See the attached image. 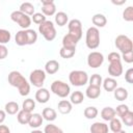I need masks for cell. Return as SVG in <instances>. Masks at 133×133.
<instances>
[{"instance_id":"b9f144b4","label":"cell","mask_w":133,"mask_h":133,"mask_svg":"<svg viewBox=\"0 0 133 133\" xmlns=\"http://www.w3.org/2000/svg\"><path fill=\"white\" fill-rule=\"evenodd\" d=\"M115 110V113L121 117L122 115H124L126 112H128L130 109H129V107H128V105H125V104H119L118 106H116V109H114Z\"/></svg>"},{"instance_id":"e0dca14e","label":"cell","mask_w":133,"mask_h":133,"mask_svg":"<svg viewBox=\"0 0 133 133\" xmlns=\"http://www.w3.org/2000/svg\"><path fill=\"white\" fill-rule=\"evenodd\" d=\"M90 133H108V125L102 122H96L90 126Z\"/></svg>"},{"instance_id":"7c38bea8","label":"cell","mask_w":133,"mask_h":133,"mask_svg":"<svg viewBox=\"0 0 133 133\" xmlns=\"http://www.w3.org/2000/svg\"><path fill=\"white\" fill-rule=\"evenodd\" d=\"M108 73L109 75L114 78V77H119L123 74V65L121 61H113L110 62L108 65Z\"/></svg>"},{"instance_id":"83f0119b","label":"cell","mask_w":133,"mask_h":133,"mask_svg":"<svg viewBox=\"0 0 133 133\" xmlns=\"http://www.w3.org/2000/svg\"><path fill=\"white\" fill-rule=\"evenodd\" d=\"M70 100H71L70 102H71L72 104L79 105V104H81V103L83 102V100H84V95H83L82 91H80V90H76V91H74V92L71 94Z\"/></svg>"},{"instance_id":"9a60e30c","label":"cell","mask_w":133,"mask_h":133,"mask_svg":"<svg viewBox=\"0 0 133 133\" xmlns=\"http://www.w3.org/2000/svg\"><path fill=\"white\" fill-rule=\"evenodd\" d=\"M57 108L61 114H69L73 109V104L68 100H60L58 102Z\"/></svg>"},{"instance_id":"ffe728a7","label":"cell","mask_w":133,"mask_h":133,"mask_svg":"<svg viewBox=\"0 0 133 133\" xmlns=\"http://www.w3.org/2000/svg\"><path fill=\"white\" fill-rule=\"evenodd\" d=\"M102 85L104 87V89L106 91H113L116 87H117V82L114 78L112 77H107L103 80L102 82Z\"/></svg>"},{"instance_id":"f6af8a7d","label":"cell","mask_w":133,"mask_h":133,"mask_svg":"<svg viewBox=\"0 0 133 133\" xmlns=\"http://www.w3.org/2000/svg\"><path fill=\"white\" fill-rule=\"evenodd\" d=\"M125 80H126L127 83H130V84L133 83V69L132 68H130V69H128L126 71V73H125Z\"/></svg>"},{"instance_id":"cb8c5ba5","label":"cell","mask_w":133,"mask_h":133,"mask_svg":"<svg viewBox=\"0 0 133 133\" xmlns=\"http://www.w3.org/2000/svg\"><path fill=\"white\" fill-rule=\"evenodd\" d=\"M31 112H27L25 110H20L18 113H17V119L20 124L22 125H27L30 121V117H31Z\"/></svg>"},{"instance_id":"5bb4252c","label":"cell","mask_w":133,"mask_h":133,"mask_svg":"<svg viewBox=\"0 0 133 133\" xmlns=\"http://www.w3.org/2000/svg\"><path fill=\"white\" fill-rule=\"evenodd\" d=\"M50 99V91L47 89V88H44V87H41L36 90L35 92V100L41 103V104H45L49 101Z\"/></svg>"},{"instance_id":"60d3db41","label":"cell","mask_w":133,"mask_h":133,"mask_svg":"<svg viewBox=\"0 0 133 133\" xmlns=\"http://www.w3.org/2000/svg\"><path fill=\"white\" fill-rule=\"evenodd\" d=\"M31 21H33V23L37 24V25H41L42 23H44L46 21V17L42 14V12H34L32 15V19Z\"/></svg>"},{"instance_id":"d6986e66","label":"cell","mask_w":133,"mask_h":133,"mask_svg":"<svg viewBox=\"0 0 133 133\" xmlns=\"http://www.w3.org/2000/svg\"><path fill=\"white\" fill-rule=\"evenodd\" d=\"M91 22H92V24L95 25L94 27H96V28L100 27V28H101V27H104V26L106 25L107 19H106V17H105L103 14H96V15L92 16Z\"/></svg>"},{"instance_id":"ee69618b","label":"cell","mask_w":133,"mask_h":133,"mask_svg":"<svg viewBox=\"0 0 133 133\" xmlns=\"http://www.w3.org/2000/svg\"><path fill=\"white\" fill-rule=\"evenodd\" d=\"M108 60L109 62H113V61H121V54L117 52H111L108 54Z\"/></svg>"},{"instance_id":"4fadbf2b","label":"cell","mask_w":133,"mask_h":133,"mask_svg":"<svg viewBox=\"0 0 133 133\" xmlns=\"http://www.w3.org/2000/svg\"><path fill=\"white\" fill-rule=\"evenodd\" d=\"M78 42L79 41L75 36L68 33L62 38V48H65V49H69V50H76Z\"/></svg>"},{"instance_id":"681fc988","label":"cell","mask_w":133,"mask_h":133,"mask_svg":"<svg viewBox=\"0 0 133 133\" xmlns=\"http://www.w3.org/2000/svg\"><path fill=\"white\" fill-rule=\"evenodd\" d=\"M112 3L115 4V5H122V4L126 3V0H122V1H114V0H112Z\"/></svg>"},{"instance_id":"7402d4cb","label":"cell","mask_w":133,"mask_h":133,"mask_svg":"<svg viewBox=\"0 0 133 133\" xmlns=\"http://www.w3.org/2000/svg\"><path fill=\"white\" fill-rule=\"evenodd\" d=\"M100 95H101V87H95V86L88 85L85 90V96L91 100L98 99L100 97Z\"/></svg>"},{"instance_id":"3957f363","label":"cell","mask_w":133,"mask_h":133,"mask_svg":"<svg viewBox=\"0 0 133 133\" xmlns=\"http://www.w3.org/2000/svg\"><path fill=\"white\" fill-rule=\"evenodd\" d=\"M38 32L44 36V38L48 42H52L56 37V29L52 21H45L41 25H38Z\"/></svg>"},{"instance_id":"f546056e","label":"cell","mask_w":133,"mask_h":133,"mask_svg":"<svg viewBox=\"0 0 133 133\" xmlns=\"http://www.w3.org/2000/svg\"><path fill=\"white\" fill-rule=\"evenodd\" d=\"M34 6L32 3L30 2H23L21 5H20V11H22L23 14L27 15V16H32L34 14Z\"/></svg>"},{"instance_id":"816d5d0a","label":"cell","mask_w":133,"mask_h":133,"mask_svg":"<svg viewBox=\"0 0 133 133\" xmlns=\"http://www.w3.org/2000/svg\"><path fill=\"white\" fill-rule=\"evenodd\" d=\"M115 133H127V132L124 131V130H122V131H119V132H115Z\"/></svg>"},{"instance_id":"e575fe53","label":"cell","mask_w":133,"mask_h":133,"mask_svg":"<svg viewBox=\"0 0 133 133\" xmlns=\"http://www.w3.org/2000/svg\"><path fill=\"white\" fill-rule=\"evenodd\" d=\"M121 122L124 123L128 127L133 126V112L131 110H129L128 112H126L124 115L121 116Z\"/></svg>"},{"instance_id":"ac0fdd59","label":"cell","mask_w":133,"mask_h":133,"mask_svg":"<svg viewBox=\"0 0 133 133\" xmlns=\"http://www.w3.org/2000/svg\"><path fill=\"white\" fill-rule=\"evenodd\" d=\"M101 117L106 122H110L112 118L116 117L115 110L112 107H104L101 110Z\"/></svg>"},{"instance_id":"8d00e7d4","label":"cell","mask_w":133,"mask_h":133,"mask_svg":"<svg viewBox=\"0 0 133 133\" xmlns=\"http://www.w3.org/2000/svg\"><path fill=\"white\" fill-rule=\"evenodd\" d=\"M34 108H35V102L32 99H26L22 104V109L27 112H31Z\"/></svg>"},{"instance_id":"44dd1931","label":"cell","mask_w":133,"mask_h":133,"mask_svg":"<svg viewBox=\"0 0 133 133\" xmlns=\"http://www.w3.org/2000/svg\"><path fill=\"white\" fill-rule=\"evenodd\" d=\"M42 116L44 119L48 121V122H53L56 119L57 117V113L56 111L53 109V108H50V107H46L43 109V112H42Z\"/></svg>"},{"instance_id":"4316f807","label":"cell","mask_w":133,"mask_h":133,"mask_svg":"<svg viewBox=\"0 0 133 133\" xmlns=\"http://www.w3.org/2000/svg\"><path fill=\"white\" fill-rule=\"evenodd\" d=\"M15 42H16V44L18 46H25V45H27V35H26L25 30H19L16 33Z\"/></svg>"},{"instance_id":"30bf717a","label":"cell","mask_w":133,"mask_h":133,"mask_svg":"<svg viewBox=\"0 0 133 133\" xmlns=\"http://www.w3.org/2000/svg\"><path fill=\"white\" fill-rule=\"evenodd\" d=\"M69 34L75 36L78 41L82 37V24L78 19H73L68 23Z\"/></svg>"},{"instance_id":"ba28073f","label":"cell","mask_w":133,"mask_h":133,"mask_svg":"<svg viewBox=\"0 0 133 133\" xmlns=\"http://www.w3.org/2000/svg\"><path fill=\"white\" fill-rule=\"evenodd\" d=\"M45 80H46V72L44 70L41 69L33 70L29 75V82L37 88L43 87Z\"/></svg>"},{"instance_id":"bcb514c9","label":"cell","mask_w":133,"mask_h":133,"mask_svg":"<svg viewBox=\"0 0 133 133\" xmlns=\"http://www.w3.org/2000/svg\"><path fill=\"white\" fill-rule=\"evenodd\" d=\"M8 55V49L5 45H0V59L6 58Z\"/></svg>"},{"instance_id":"836d02e7","label":"cell","mask_w":133,"mask_h":133,"mask_svg":"<svg viewBox=\"0 0 133 133\" xmlns=\"http://www.w3.org/2000/svg\"><path fill=\"white\" fill-rule=\"evenodd\" d=\"M122 127H123V125H122V122H121V119H118V118L114 117V118H112V119L110 121V124H109V128H110V130H111L113 133L122 131V130H123V129H122Z\"/></svg>"},{"instance_id":"277c9868","label":"cell","mask_w":133,"mask_h":133,"mask_svg":"<svg viewBox=\"0 0 133 133\" xmlns=\"http://www.w3.org/2000/svg\"><path fill=\"white\" fill-rule=\"evenodd\" d=\"M70 83L74 86H83L88 82V75L86 72L81 70H75L72 71L69 75Z\"/></svg>"},{"instance_id":"ab89813d","label":"cell","mask_w":133,"mask_h":133,"mask_svg":"<svg viewBox=\"0 0 133 133\" xmlns=\"http://www.w3.org/2000/svg\"><path fill=\"white\" fill-rule=\"evenodd\" d=\"M75 52L76 50H69V49H65V48H62L59 50V55L64 58V59H68V58H72L74 55H75Z\"/></svg>"},{"instance_id":"52a82bcc","label":"cell","mask_w":133,"mask_h":133,"mask_svg":"<svg viewBox=\"0 0 133 133\" xmlns=\"http://www.w3.org/2000/svg\"><path fill=\"white\" fill-rule=\"evenodd\" d=\"M114 45L122 52V54L130 52V51H133V43H132L131 38L128 37L125 34L117 35L115 41H114Z\"/></svg>"},{"instance_id":"5b68a950","label":"cell","mask_w":133,"mask_h":133,"mask_svg":"<svg viewBox=\"0 0 133 133\" xmlns=\"http://www.w3.org/2000/svg\"><path fill=\"white\" fill-rule=\"evenodd\" d=\"M51 91L59 98H66L70 95L71 88L68 83L60 80H55L51 84Z\"/></svg>"},{"instance_id":"74e56055","label":"cell","mask_w":133,"mask_h":133,"mask_svg":"<svg viewBox=\"0 0 133 133\" xmlns=\"http://www.w3.org/2000/svg\"><path fill=\"white\" fill-rule=\"evenodd\" d=\"M123 19L127 22L133 21V6H128L123 11Z\"/></svg>"},{"instance_id":"603a6c76","label":"cell","mask_w":133,"mask_h":133,"mask_svg":"<svg viewBox=\"0 0 133 133\" xmlns=\"http://www.w3.org/2000/svg\"><path fill=\"white\" fill-rule=\"evenodd\" d=\"M43 121H44V118H43L42 114L33 113V114H31V117H30V121H29L28 125L31 128H38L39 126L43 125Z\"/></svg>"},{"instance_id":"7a4b0ae2","label":"cell","mask_w":133,"mask_h":133,"mask_svg":"<svg viewBox=\"0 0 133 133\" xmlns=\"http://www.w3.org/2000/svg\"><path fill=\"white\" fill-rule=\"evenodd\" d=\"M85 44L88 49H97L100 45V31L98 28L91 26L87 29L85 35Z\"/></svg>"},{"instance_id":"d4e9b609","label":"cell","mask_w":133,"mask_h":133,"mask_svg":"<svg viewBox=\"0 0 133 133\" xmlns=\"http://www.w3.org/2000/svg\"><path fill=\"white\" fill-rule=\"evenodd\" d=\"M5 112L10 114V115H14V114H17L19 111H20V107H19V104L17 102H14V101H10V102H7L5 104Z\"/></svg>"},{"instance_id":"f907efd6","label":"cell","mask_w":133,"mask_h":133,"mask_svg":"<svg viewBox=\"0 0 133 133\" xmlns=\"http://www.w3.org/2000/svg\"><path fill=\"white\" fill-rule=\"evenodd\" d=\"M30 133H44V132H43L42 130H37V129H36V130H33V131H31Z\"/></svg>"},{"instance_id":"484cf974","label":"cell","mask_w":133,"mask_h":133,"mask_svg":"<svg viewBox=\"0 0 133 133\" xmlns=\"http://www.w3.org/2000/svg\"><path fill=\"white\" fill-rule=\"evenodd\" d=\"M113 95L117 101H125L129 96L128 90L125 87H116L113 90Z\"/></svg>"},{"instance_id":"4dcf8cb0","label":"cell","mask_w":133,"mask_h":133,"mask_svg":"<svg viewBox=\"0 0 133 133\" xmlns=\"http://www.w3.org/2000/svg\"><path fill=\"white\" fill-rule=\"evenodd\" d=\"M98 113H99V111L95 106H88L83 111V114L87 119H92V118L97 117Z\"/></svg>"},{"instance_id":"f1b7e54d","label":"cell","mask_w":133,"mask_h":133,"mask_svg":"<svg viewBox=\"0 0 133 133\" xmlns=\"http://www.w3.org/2000/svg\"><path fill=\"white\" fill-rule=\"evenodd\" d=\"M68 22H69V17H68V15H66L65 12H63V11H58L57 14H55V23H56L58 26L62 27V26H64Z\"/></svg>"},{"instance_id":"c3c4849f","label":"cell","mask_w":133,"mask_h":133,"mask_svg":"<svg viewBox=\"0 0 133 133\" xmlns=\"http://www.w3.org/2000/svg\"><path fill=\"white\" fill-rule=\"evenodd\" d=\"M5 117H6V112L0 109V125L5 121Z\"/></svg>"},{"instance_id":"7bdbcfd3","label":"cell","mask_w":133,"mask_h":133,"mask_svg":"<svg viewBox=\"0 0 133 133\" xmlns=\"http://www.w3.org/2000/svg\"><path fill=\"white\" fill-rule=\"evenodd\" d=\"M121 58L125 62H127V63H132L133 62V51H130V52H127V53L122 54Z\"/></svg>"},{"instance_id":"d590c367","label":"cell","mask_w":133,"mask_h":133,"mask_svg":"<svg viewBox=\"0 0 133 133\" xmlns=\"http://www.w3.org/2000/svg\"><path fill=\"white\" fill-rule=\"evenodd\" d=\"M11 38V34L8 30L6 29H1L0 28V45H5L7 44Z\"/></svg>"},{"instance_id":"1f68e13d","label":"cell","mask_w":133,"mask_h":133,"mask_svg":"<svg viewBox=\"0 0 133 133\" xmlns=\"http://www.w3.org/2000/svg\"><path fill=\"white\" fill-rule=\"evenodd\" d=\"M88 82H89V85L90 86L101 87L102 82H103V78L99 74H94V75H91L90 78H88Z\"/></svg>"},{"instance_id":"9c48e42d","label":"cell","mask_w":133,"mask_h":133,"mask_svg":"<svg viewBox=\"0 0 133 133\" xmlns=\"http://www.w3.org/2000/svg\"><path fill=\"white\" fill-rule=\"evenodd\" d=\"M104 62V55L101 52L92 51L87 56V64L91 69H97L101 66Z\"/></svg>"},{"instance_id":"6da1fadb","label":"cell","mask_w":133,"mask_h":133,"mask_svg":"<svg viewBox=\"0 0 133 133\" xmlns=\"http://www.w3.org/2000/svg\"><path fill=\"white\" fill-rule=\"evenodd\" d=\"M7 80H8V83L14 86V87H17L20 95L25 97L29 94L30 91V84L29 82L25 79V77L18 71H11L9 74H8V77H7Z\"/></svg>"},{"instance_id":"f35d334b","label":"cell","mask_w":133,"mask_h":133,"mask_svg":"<svg viewBox=\"0 0 133 133\" xmlns=\"http://www.w3.org/2000/svg\"><path fill=\"white\" fill-rule=\"evenodd\" d=\"M43 132L44 133H63V131L59 127H57V126H55L53 124L46 125V127H45Z\"/></svg>"},{"instance_id":"8fae6325","label":"cell","mask_w":133,"mask_h":133,"mask_svg":"<svg viewBox=\"0 0 133 133\" xmlns=\"http://www.w3.org/2000/svg\"><path fill=\"white\" fill-rule=\"evenodd\" d=\"M42 11L43 15L46 16H53L56 11V6L54 4V1L52 0H42Z\"/></svg>"},{"instance_id":"2e32d148","label":"cell","mask_w":133,"mask_h":133,"mask_svg":"<svg viewBox=\"0 0 133 133\" xmlns=\"http://www.w3.org/2000/svg\"><path fill=\"white\" fill-rule=\"evenodd\" d=\"M58 70H59V63H58L57 60L51 59V60H48L45 64V72L47 74L53 75V74L57 73Z\"/></svg>"},{"instance_id":"d6a6232c","label":"cell","mask_w":133,"mask_h":133,"mask_svg":"<svg viewBox=\"0 0 133 133\" xmlns=\"http://www.w3.org/2000/svg\"><path fill=\"white\" fill-rule=\"evenodd\" d=\"M26 35H27V45H33L37 41V33L33 29H26L25 30Z\"/></svg>"},{"instance_id":"8992f818","label":"cell","mask_w":133,"mask_h":133,"mask_svg":"<svg viewBox=\"0 0 133 133\" xmlns=\"http://www.w3.org/2000/svg\"><path fill=\"white\" fill-rule=\"evenodd\" d=\"M10 19L15 23H17L23 30H26L31 25V18L25 14H23L20 10H15L10 14Z\"/></svg>"},{"instance_id":"7dc6e473","label":"cell","mask_w":133,"mask_h":133,"mask_svg":"<svg viewBox=\"0 0 133 133\" xmlns=\"http://www.w3.org/2000/svg\"><path fill=\"white\" fill-rule=\"evenodd\" d=\"M0 133H10V130L5 125H0Z\"/></svg>"}]
</instances>
